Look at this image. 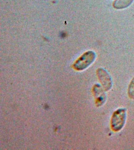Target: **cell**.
Instances as JSON below:
<instances>
[{"instance_id":"cell-3","label":"cell","mask_w":134,"mask_h":150,"mask_svg":"<svg viewBox=\"0 0 134 150\" xmlns=\"http://www.w3.org/2000/svg\"><path fill=\"white\" fill-rule=\"evenodd\" d=\"M96 74L99 80L105 91L110 90L113 86L112 77L108 71L102 68L97 69Z\"/></svg>"},{"instance_id":"cell-4","label":"cell","mask_w":134,"mask_h":150,"mask_svg":"<svg viewBox=\"0 0 134 150\" xmlns=\"http://www.w3.org/2000/svg\"><path fill=\"white\" fill-rule=\"evenodd\" d=\"M105 91L102 86L99 84H95L93 88L95 103L97 107H100L105 103L106 100Z\"/></svg>"},{"instance_id":"cell-1","label":"cell","mask_w":134,"mask_h":150,"mask_svg":"<svg viewBox=\"0 0 134 150\" xmlns=\"http://www.w3.org/2000/svg\"><path fill=\"white\" fill-rule=\"evenodd\" d=\"M126 110L120 108L114 111L110 120V127L114 132H118L125 125L126 120Z\"/></svg>"},{"instance_id":"cell-6","label":"cell","mask_w":134,"mask_h":150,"mask_svg":"<svg viewBox=\"0 0 134 150\" xmlns=\"http://www.w3.org/2000/svg\"><path fill=\"white\" fill-rule=\"evenodd\" d=\"M128 95L129 98L134 99V77L130 81L128 86Z\"/></svg>"},{"instance_id":"cell-2","label":"cell","mask_w":134,"mask_h":150,"mask_svg":"<svg viewBox=\"0 0 134 150\" xmlns=\"http://www.w3.org/2000/svg\"><path fill=\"white\" fill-rule=\"evenodd\" d=\"M96 57V54L94 52H87L77 60L74 67L77 70H84L93 63Z\"/></svg>"},{"instance_id":"cell-5","label":"cell","mask_w":134,"mask_h":150,"mask_svg":"<svg viewBox=\"0 0 134 150\" xmlns=\"http://www.w3.org/2000/svg\"><path fill=\"white\" fill-rule=\"evenodd\" d=\"M133 0H116L113 3V7L116 9H122L129 6Z\"/></svg>"}]
</instances>
